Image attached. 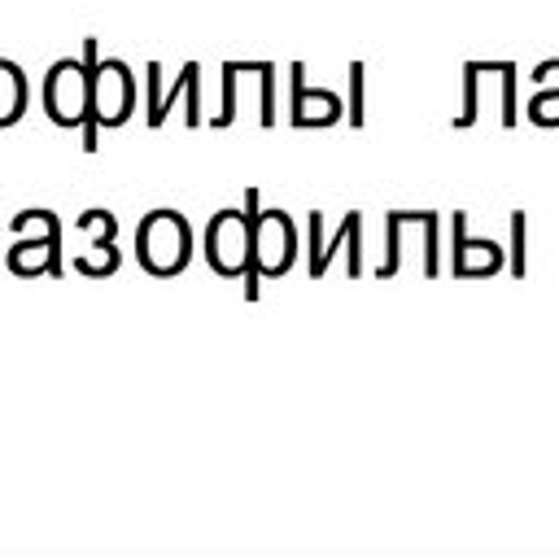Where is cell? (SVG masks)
<instances>
[{
    "label": "cell",
    "instance_id": "cell-1",
    "mask_svg": "<svg viewBox=\"0 0 559 559\" xmlns=\"http://www.w3.org/2000/svg\"><path fill=\"white\" fill-rule=\"evenodd\" d=\"M83 61L92 66V122L83 127V148H96L100 127H122L135 109V74L127 61L96 52V39H83Z\"/></svg>",
    "mask_w": 559,
    "mask_h": 559
},
{
    "label": "cell",
    "instance_id": "cell-2",
    "mask_svg": "<svg viewBox=\"0 0 559 559\" xmlns=\"http://www.w3.org/2000/svg\"><path fill=\"white\" fill-rule=\"evenodd\" d=\"M135 258L148 275L170 280L192 262V227L179 210H148L135 227Z\"/></svg>",
    "mask_w": 559,
    "mask_h": 559
},
{
    "label": "cell",
    "instance_id": "cell-3",
    "mask_svg": "<svg viewBox=\"0 0 559 559\" xmlns=\"http://www.w3.org/2000/svg\"><path fill=\"white\" fill-rule=\"evenodd\" d=\"M258 188L245 192V210H218L205 227V262L214 275L236 280L253 262V223H258Z\"/></svg>",
    "mask_w": 559,
    "mask_h": 559
},
{
    "label": "cell",
    "instance_id": "cell-4",
    "mask_svg": "<svg viewBox=\"0 0 559 559\" xmlns=\"http://www.w3.org/2000/svg\"><path fill=\"white\" fill-rule=\"evenodd\" d=\"M44 114L66 127V131H79L92 122V66L87 61H52L48 74H44Z\"/></svg>",
    "mask_w": 559,
    "mask_h": 559
},
{
    "label": "cell",
    "instance_id": "cell-5",
    "mask_svg": "<svg viewBox=\"0 0 559 559\" xmlns=\"http://www.w3.org/2000/svg\"><path fill=\"white\" fill-rule=\"evenodd\" d=\"M297 258V231H293V218L284 210H262L258 223H253V262L245 271V297L258 301V280L271 275H288Z\"/></svg>",
    "mask_w": 559,
    "mask_h": 559
},
{
    "label": "cell",
    "instance_id": "cell-6",
    "mask_svg": "<svg viewBox=\"0 0 559 559\" xmlns=\"http://www.w3.org/2000/svg\"><path fill=\"white\" fill-rule=\"evenodd\" d=\"M197 74H201V66L188 61V66L175 74V83L162 92V66L148 61V70H144V83H148V127H162L179 96L188 100V127H201V92H197Z\"/></svg>",
    "mask_w": 559,
    "mask_h": 559
},
{
    "label": "cell",
    "instance_id": "cell-7",
    "mask_svg": "<svg viewBox=\"0 0 559 559\" xmlns=\"http://www.w3.org/2000/svg\"><path fill=\"white\" fill-rule=\"evenodd\" d=\"M9 271L31 280V275H61V218L44 210V227L35 240H17L9 249Z\"/></svg>",
    "mask_w": 559,
    "mask_h": 559
},
{
    "label": "cell",
    "instance_id": "cell-8",
    "mask_svg": "<svg viewBox=\"0 0 559 559\" xmlns=\"http://www.w3.org/2000/svg\"><path fill=\"white\" fill-rule=\"evenodd\" d=\"M293 127H332L341 118V96L306 87V66H293Z\"/></svg>",
    "mask_w": 559,
    "mask_h": 559
},
{
    "label": "cell",
    "instance_id": "cell-9",
    "mask_svg": "<svg viewBox=\"0 0 559 559\" xmlns=\"http://www.w3.org/2000/svg\"><path fill=\"white\" fill-rule=\"evenodd\" d=\"M26 100H31V83L22 66L0 57V127H13L26 114Z\"/></svg>",
    "mask_w": 559,
    "mask_h": 559
},
{
    "label": "cell",
    "instance_id": "cell-10",
    "mask_svg": "<svg viewBox=\"0 0 559 559\" xmlns=\"http://www.w3.org/2000/svg\"><path fill=\"white\" fill-rule=\"evenodd\" d=\"M476 253L502 258V249L493 240H467L463 214H454V275H485V262H476Z\"/></svg>",
    "mask_w": 559,
    "mask_h": 559
},
{
    "label": "cell",
    "instance_id": "cell-11",
    "mask_svg": "<svg viewBox=\"0 0 559 559\" xmlns=\"http://www.w3.org/2000/svg\"><path fill=\"white\" fill-rule=\"evenodd\" d=\"M118 249H114V240L109 236H100V240H92L83 253H74V271L79 275H92V280H105V275H114L118 271Z\"/></svg>",
    "mask_w": 559,
    "mask_h": 559
},
{
    "label": "cell",
    "instance_id": "cell-12",
    "mask_svg": "<svg viewBox=\"0 0 559 559\" xmlns=\"http://www.w3.org/2000/svg\"><path fill=\"white\" fill-rule=\"evenodd\" d=\"M358 231H362V214H358V210H349V214H345V223H341V231H336L328 245H314V249H310V275H323V271H328V262H332V253H336L345 240H354Z\"/></svg>",
    "mask_w": 559,
    "mask_h": 559
},
{
    "label": "cell",
    "instance_id": "cell-13",
    "mask_svg": "<svg viewBox=\"0 0 559 559\" xmlns=\"http://www.w3.org/2000/svg\"><path fill=\"white\" fill-rule=\"evenodd\" d=\"M236 79H240V66L227 61V66H223V109L210 118V127H227V122L236 118Z\"/></svg>",
    "mask_w": 559,
    "mask_h": 559
},
{
    "label": "cell",
    "instance_id": "cell-14",
    "mask_svg": "<svg viewBox=\"0 0 559 559\" xmlns=\"http://www.w3.org/2000/svg\"><path fill=\"white\" fill-rule=\"evenodd\" d=\"M528 118L533 122H559V87H542L537 96H533V105H528Z\"/></svg>",
    "mask_w": 559,
    "mask_h": 559
},
{
    "label": "cell",
    "instance_id": "cell-15",
    "mask_svg": "<svg viewBox=\"0 0 559 559\" xmlns=\"http://www.w3.org/2000/svg\"><path fill=\"white\" fill-rule=\"evenodd\" d=\"M74 227H79V231H100V236H109V240L118 236V218H114L109 210H83Z\"/></svg>",
    "mask_w": 559,
    "mask_h": 559
},
{
    "label": "cell",
    "instance_id": "cell-16",
    "mask_svg": "<svg viewBox=\"0 0 559 559\" xmlns=\"http://www.w3.org/2000/svg\"><path fill=\"white\" fill-rule=\"evenodd\" d=\"M511 275H524V214H511Z\"/></svg>",
    "mask_w": 559,
    "mask_h": 559
},
{
    "label": "cell",
    "instance_id": "cell-17",
    "mask_svg": "<svg viewBox=\"0 0 559 559\" xmlns=\"http://www.w3.org/2000/svg\"><path fill=\"white\" fill-rule=\"evenodd\" d=\"M349 122H362V66H349Z\"/></svg>",
    "mask_w": 559,
    "mask_h": 559
}]
</instances>
